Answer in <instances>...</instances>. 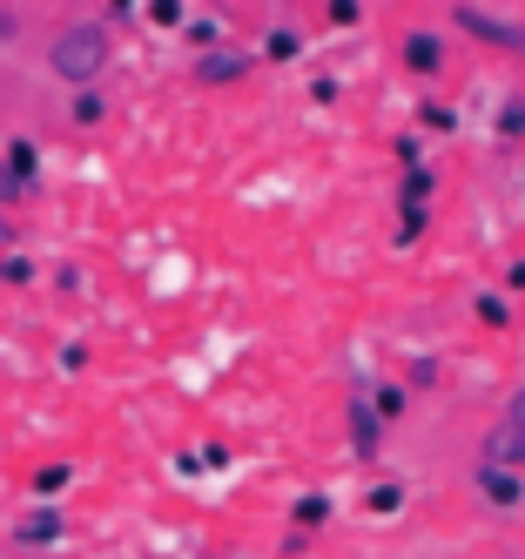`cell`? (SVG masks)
<instances>
[{"label": "cell", "mask_w": 525, "mask_h": 559, "mask_svg": "<svg viewBox=\"0 0 525 559\" xmlns=\"http://www.w3.org/2000/svg\"><path fill=\"white\" fill-rule=\"evenodd\" d=\"M48 68L61 74V82H74V88H88L95 74L108 68V34H102V27H88V21H81V27H68L61 41L48 48Z\"/></svg>", "instance_id": "1"}, {"label": "cell", "mask_w": 525, "mask_h": 559, "mask_svg": "<svg viewBox=\"0 0 525 559\" xmlns=\"http://www.w3.org/2000/svg\"><path fill=\"white\" fill-rule=\"evenodd\" d=\"M458 27L478 34V41H492V48L525 55V27H512V21H499V14H485V8H458Z\"/></svg>", "instance_id": "2"}, {"label": "cell", "mask_w": 525, "mask_h": 559, "mask_svg": "<svg viewBox=\"0 0 525 559\" xmlns=\"http://www.w3.org/2000/svg\"><path fill=\"white\" fill-rule=\"evenodd\" d=\"M478 492L492 499V506H518L525 499V478L512 465H478Z\"/></svg>", "instance_id": "3"}, {"label": "cell", "mask_w": 525, "mask_h": 559, "mask_svg": "<svg viewBox=\"0 0 525 559\" xmlns=\"http://www.w3.org/2000/svg\"><path fill=\"white\" fill-rule=\"evenodd\" d=\"M485 465H525V431L492 425V438H485Z\"/></svg>", "instance_id": "4"}, {"label": "cell", "mask_w": 525, "mask_h": 559, "mask_svg": "<svg viewBox=\"0 0 525 559\" xmlns=\"http://www.w3.org/2000/svg\"><path fill=\"white\" fill-rule=\"evenodd\" d=\"M195 74H202V82H242V74H250V61H242V55H216V48H210V55L195 61Z\"/></svg>", "instance_id": "5"}, {"label": "cell", "mask_w": 525, "mask_h": 559, "mask_svg": "<svg viewBox=\"0 0 525 559\" xmlns=\"http://www.w3.org/2000/svg\"><path fill=\"white\" fill-rule=\"evenodd\" d=\"M21 539H27V546H55V539H61V512H55V506H48V512H27V519H21Z\"/></svg>", "instance_id": "6"}, {"label": "cell", "mask_w": 525, "mask_h": 559, "mask_svg": "<svg viewBox=\"0 0 525 559\" xmlns=\"http://www.w3.org/2000/svg\"><path fill=\"white\" fill-rule=\"evenodd\" d=\"M8 176H14L21 189H34V176H40V148H34V142H8Z\"/></svg>", "instance_id": "7"}, {"label": "cell", "mask_w": 525, "mask_h": 559, "mask_svg": "<svg viewBox=\"0 0 525 559\" xmlns=\"http://www.w3.org/2000/svg\"><path fill=\"white\" fill-rule=\"evenodd\" d=\"M404 61H411L418 74H438V61H444V48H438V34H411V41H404Z\"/></svg>", "instance_id": "8"}, {"label": "cell", "mask_w": 525, "mask_h": 559, "mask_svg": "<svg viewBox=\"0 0 525 559\" xmlns=\"http://www.w3.org/2000/svg\"><path fill=\"white\" fill-rule=\"evenodd\" d=\"M350 418H357V459H371L378 452V418H371V405H350Z\"/></svg>", "instance_id": "9"}, {"label": "cell", "mask_w": 525, "mask_h": 559, "mask_svg": "<svg viewBox=\"0 0 525 559\" xmlns=\"http://www.w3.org/2000/svg\"><path fill=\"white\" fill-rule=\"evenodd\" d=\"M323 519H331V499H323V492L297 499V526H323Z\"/></svg>", "instance_id": "10"}, {"label": "cell", "mask_w": 525, "mask_h": 559, "mask_svg": "<svg viewBox=\"0 0 525 559\" xmlns=\"http://www.w3.org/2000/svg\"><path fill=\"white\" fill-rule=\"evenodd\" d=\"M297 48H303V34H290V27L270 34V61H297Z\"/></svg>", "instance_id": "11"}, {"label": "cell", "mask_w": 525, "mask_h": 559, "mask_svg": "<svg viewBox=\"0 0 525 559\" xmlns=\"http://www.w3.org/2000/svg\"><path fill=\"white\" fill-rule=\"evenodd\" d=\"M68 478H74L68 465H40V472H34V492L48 499V492H61V486H68Z\"/></svg>", "instance_id": "12"}, {"label": "cell", "mask_w": 525, "mask_h": 559, "mask_svg": "<svg viewBox=\"0 0 525 559\" xmlns=\"http://www.w3.org/2000/svg\"><path fill=\"white\" fill-rule=\"evenodd\" d=\"M478 317H485V324H492V331H505V324H512V310H505V297H478Z\"/></svg>", "instance_id": "13"}, {"label": "cell", "mask_w": 525, "mask_h": 559, "mask_svg": "<svg viewBox=\"0 0 525 559\" xmlns=\"http://www.w3.org/2000/svg\"><path fill=\"white\" fill-rule=\"evenodd\" d=\"M74 122H81V129L102 122V95H74Z\"/></svg>", "instance_id": "14"}, {"label": "cell", "mask_w": 525, "mask_h": 559, "mask_svg": "<svg viewBox=\"0 0 525 559\" xmlns=\"http://www.w3.org/2000/svg\"><path fill=\"white\" fill-rule=\"evenodd\" d=\"M397 412H404V391L384 384V391H378V418H397Z\"/></svg>", "instance_id": "15"}, {"label": "cell", "mask_w": 525, "mask_h": 559, "mask_svg": "<svg viewBox=\"0 0 525 559\" xmlns=\"http://www.w3.org/2000/svg\"><path fill=\"white\" fill-rule=\"evenodd\" d=\"M371 506H378V512H397V506H404V486H378Z\"/></svg>", "instance_id": "16"}, {"label": "cell", "mask_w": 525, "mask_h": 559, "mask_svg": "<svg viewBox=\"0 0 525 559\" xmlns=\"http://www.w3.org/2000/svg\"><path fill=\"white\" fill-rule=\"evenodd\" d=\"M21 195H27V189H21V182L8 176V163H0V203H21Z\"/></svg>", "instance_id": "17"}, {"label": "cell", "mask_w": 525, "mask_h": 559, "mask_svg": "<svg viewBox=\"0 0 525 559\" xmlns=\"http://www.w3.org/2000/svg\"><path fill=\"white\" fill-rule=\"evenodd\" d=\"M505 425H512V431H525V391H512V405H505Z\"/></svg>", "instance_id": "18"}, {"label": "cell", "mask_w": 525, "mask_h": 559, "mask_svg": "<svg viewBox=\"0 0 525 559\" xmlns=\"http://www.w3.org/2000/svg\"><path fill=\"white\" fill-rule=\"evenodd\" d=\"M518 129H525V102H512V108H505V135H518Z\"/></svg>", "instance_id": "19"}, {"label": "cell", "mask_w": 525, "mask_h": 559, "mask_svg": "<svg viewBox=\"0 0 525 559\" xmlns=\"http://www.w3.org/2000/svg\"><path fill=\"white\" fill-rule=\"evenodd\" d=\"M512 284H518V290H525V263H512Z\"/></svg>", "instance_id": "20"}]
</instances>
